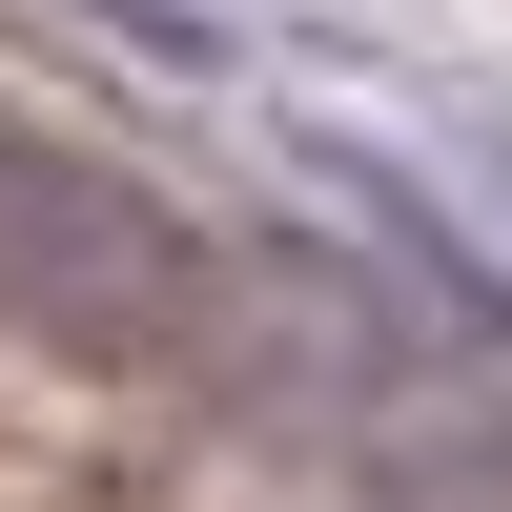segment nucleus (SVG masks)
Here are the masks:
<instances>
[{"label":"nucleus","mask_w":512,"mask_h":512,"mask_svg":"<svg viewBox=\"0 0 512 512\" xmlns=\"http://www.w3.org/2000/svg\"><path fill=\"white\" fill-rule=\"evenodd\" d=\"M82 21L144 41V62H185V82H226V21H205V0H82Z\"/></svg>","instance_id":"obj_1"}]
</instances>
